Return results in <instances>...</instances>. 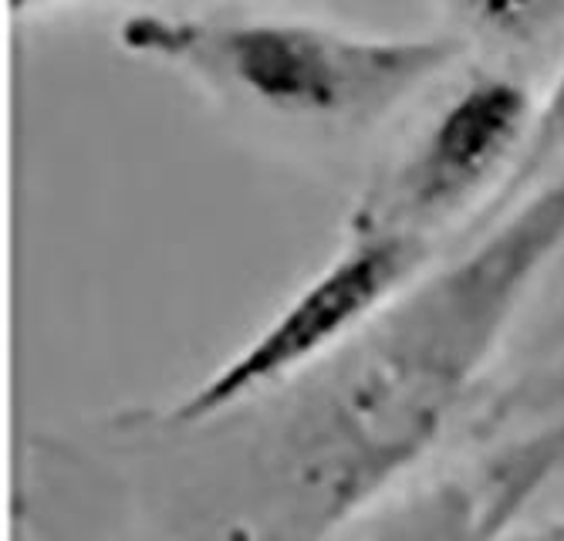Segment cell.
Segmentation results:
<instances>
[{
	"label": "cell",
	"mask_w": 564,
	"mask_h": 541,
	"mask_svg": "<svg viewBox=\"0 0 564 541\" xmlns=\"http://www.w3.org/2000/svg\"><path fill=\"white\" fill-rule=\"evenodd\" d=\"M122 44L234 82L258 102L297 116L382 109L459 52L456 41L443 37L366 41L315 24H207L149 14L126 21Z\"/></svg>",
	"instance_id": "6da1fadb"
},
{
	"label": "cell",
	"mask_w": 564,
	"mask_h": 541,
	"mask_svg": "<svg viewBox=\"0 0 564 541\" xmlns=\"http://www.w3.org/2000/svg\"><path fill=\"white\" fill-rule=\"evenodd\" d=\"M538 541H564V531H554V534H544V538H538Z\"/></svg>",
	"instance_id": "ba28073f"
},
{
	"label": "cell",
	"mask_w": 564,
	"mask_h": 541,
	"mask_svg": "<svg viewBox=\"0 0 564 541\" xmlns=\"http://www.w3.org/2000/svg\"><path fill=\"white\" fill-rule=\"evenodd\" d=\"M31 4H47V0H11V8H14V11H24V8H31Z\"/></svg>",
	"instance_id": "52a82bcc"
},
{
	"label": "cell",
	"mask_w": 564,
	"mask_h": 541,
	"mask_svg": "<svg viewBox=\"0 0 564 541\" xmlns=\"http://www.w3.org/2000/svg\"><path fill=\"white\" fill-rule=\"evenodd\" d=\"M531 116L528 91L510 78H480L453 98L392 190V227L453 210L507 160Z\"/></svg>",
	"instance_id": "3957f363"
},
{
	"label": "cell",
	"mask_w": 564,
	"mask_h": 541,
	"mask_svg": "<svg viewBox=\"0 0 564 541\" xmlns=\"http://www.w3.org/2000/svg\"><path fill=\"white\" fill-rule=\"evenodd\" d=\"M423 258L426 244L409 227H379L366 234L312 284L301 288L291 305L243 353L193 389V397L176 410V420H210L250 392L312 363L345 332L369 318Z\"/></svg>",
	"instance_id": "7a4b0ae2"
},
{
	"label": "cell",
	"mask_w": 564,
	"mask_h": 541,
	"mask_svg": "<svg viewBox=\"0 0 564 541\" xmlns=\"http://www.w3.org/2000/svg\"><path fill=\"white\" fill-rule=\"evenodd\" d=\"M564 139V78L557 85V91L551 95V106L541 119V129H538V145H534V163L551 150V142Z\"/></svg>",
	"instance_id": "8992f818"
},
{
	"label": "cell",
	"mask_w": 564,
	"mask_h": 541,
	"mask_svg": "<svg viewBox=\"0 0 564 541\" xmlns=\"http://www.w3.org/2000/svg\"><path fill=\"white\" fill-rule=\"evenodd\" d=\"M510 511V505H487L467 487H443L440 495L409 518L392 541H487L490 528Z\"/></svg>",
	"instance_id": "277c9868"
},
{
	"label": "cell",
	"mask_w": 564,
	"mask_h": 541,
	"mask_svg": "<svg viewBox=\"0 0 564 541\" xmlns=\"http://www.w3.org/2000/svg\"><path fill=\"white\" fill-rule=\"evenodd\" d=\"M449 4L497 37L534 41L557 18L564 0H449Z\"/></svg>",
	"instance_id": "5b68a950"
}]
</instances>
